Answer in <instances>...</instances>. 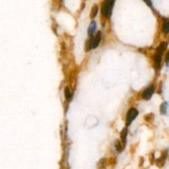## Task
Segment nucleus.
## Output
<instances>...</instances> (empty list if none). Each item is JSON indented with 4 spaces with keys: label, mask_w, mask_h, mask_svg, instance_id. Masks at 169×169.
<instances>
[{
    "label": "nucleus",
    "mask_w": 169,
    "mask_h": 169,
    "mask_svg": "<svg viewBox=\"0 0 169 169\" xmlns=\"http://www.w3.org/2000/svg\"><path fill=\"white\" fill-rule=\"evenodd\" d=\"M114 5V0H106L102 7V13L105 17H110Z\"/></svg>",
    "instance_id": "nucleus-1"
},
{
    "label": "nucleus",
    "mask_w": 169,
    "mask_h": 169,
    "mask_svg": "<svg viewBox=\"0 0 169 169\" xmlns=\"http://www.w3.org/2000/svg\"><path fill=\"white\" fill-rule=\"evenodd\" d=\"M101 39H102V34H101L100 31H98L97 35L87 42V50H90L92 49L97 48L98 45H99V43H100Z\"/></svg>",
    "instance_id": "nucleus-2"
},
{
    "label": "nucleus",
    "mask_w": 169,
    "mask_h": 169,
    "mask_svg": "<svg viewBox=\"0 0 169 169\" xmlns=\"http://www.w3.org/2000/svg\"><path fill=\"white\" fill-rule=\"evenodd\" d=\"M138 110L135 109V108H130V110H128L127 115H126V121H125L126 126H129L131 124V122L135 120V117L138 116Z\"/></svg>",
    "instance_id": "nucleus-3"
},
{
    "label": "nucleus",
    "mask_w": 169,
    "mask_h": 169,
    "mask_svg": "<svg viewBox=\"0 0 169 169\" xmlns=\"http://www.w3.org/2000/svg\"><path fill=\"white\" fill-rule=\"evenodd\" d=\"M153 92H154V87L153 86H149L144 91V93L142 94V97L145 100H148L152 97Z\"/></svg>",
    "instance_id": "nucleus-4"
},
{
    "label": "nucleus",
    "mask_w": 169,
    "mask_h": 169,
    "mask_svg": "<svg viewBox=\"0 0 169 169\" xmlns=\"http://www.w3.org/2000/svg\"><path fill=\"white\" fill-rule=\"evenodd\" d=\"M96 28H97V24L96 22L93 21L90 23L89 27H88V36H93L94 31H96Z\"/></svg>",
    "instance_id": "nucleus-5"
},
{
    "label": "nucleus",
    "mask_w": 169,
    "mask_h": 169,
    "mask_svg": "<svg viewBox=\"0 0 169 169\" xmlns=\"http://www.w3.org/2000/svg\"><path fill=\"white\" fill-rule=\"evenodd\" d=\"M167 45H168L167 42H162V43L159 45V47L157 48V53H158V54H160V55H162V52L166 50V48H167Z\"/></svg>",
    "instance_id": "nucleus-6"
},
{
    "label": "nucleus",
    "mask_w": 169,
    "mask_h": 169,
    "mask_svg": "<svg viewBox=\"0 0 169 169\" xmlns=\"http://www.w3.org/2000/svg\"><path fill=\"white\" fill-rule=\"evenodd\" d=\"M126 137H127V128H125V129L122 130L121 133V141H122V144L124 145L126 143Z\"/></svg>",
    "instance_id": "nucleus-7"
},
{
    "label": "nucleus",
    "mask_w": 169,
    "mask_h": 169,
    "mask_svg": "<svg viewBox=\"0 0 169 169\" xmlns=\"http://www.w3.org/2000/svg\"><path fill=\"white\" fill-rule=\"evenodd\" d=\"M153 60H154V62H155L156 65L159 67V66H160V64H161V61H162V55L157 53V54L154 55V57H153Z\"/></svg>",
    "instance_id": "nucleus-8"
},
{
    "label": "nucleus",
    "mask_w": 169,
    "mask_h": 169,
    "mask_svg": "<svg viewBox=\"0 0 169 169\" xmlns=\"http://www.w3.org/2000/svg\"><path fill=\"white\" fill-rule=\"evenodd\" d=\"M168 102H163L160 107V111H161V114L165 115L167 114V111H168Z\"/></svg>",
    "instance_id": "nucleus-9"
},
{
    "label": "nucleus",
    "mask_w": 169,
    "mask_h": 169,
    "mask_svg": "<svg viewBox=\"0 0 169 169\" xmlns=\"http://www.w3.org/2000/svg\"><path fill=\"white\" fill-rule=\"evenodd\" d=\"M162 31L164 33H169V21H165L162 24Z\"/></svg>",
    "instance_id": "nucleus-10"
},
{
    "label": "nucleus",
    "mask_w": 169,
    "mask_h": 169,
    "mask_svg": "<svg viewBox=\"0 0 169 169\" xmlns=\"http://www.w3.org/2000/svg\"><path fill=\"white\" fill-rule=\"evenodd\" d=\"M97 12H98V7L97 5H94L92 8V11H91V17L94 18L97 15Z\"/></svg>",
    "instance_id": "nucleus-11"
},
{
    "label": "nucleus",
    "mask_w": 169,
    "mask_h": 169,
    "mask_svg": "<svg viewBox=\"0 0 169 169\" xmlns=\"http://www.w3.org/2000/svg\"><path fill=\"white\" fill-rule=\"evenodd\" d=\"M116 150H117L119 153H121V151H122V149H123V145H121V142L120 141L116 142Z\"/></svg>",
    "instance_id": "nucleus-12"
},
{
    "label": "nucleus",
    "mask_w": 169,
    "mask_h": 169,
    "mask_svg": "<svg viewBox=\"0 0 169 169\" xmlns=\"http://www.w3.org/2000/svg\"><path fill=\"white\" fill-rule=\"evenodd\" d=\"M64 94H65V97L67 99H69L70 97H71V92L69 90V87H66L65 90H64Z\"/></svg>",
    "instance_id": "nucleus-13"
},
{
    "label": "nucleus",
    "mask_w": 169,
    "mask_h": 169,
    "mask_svg": "<svg viewBox=\"0 0 169 169\" xmlns=\"http://www.w3.org/2000/svg\"><path fill=\"white\" fill-rule=\"evenodd\" d=\"M144 1L146 3V4H147L148 6L152 7V1H151V0H144Z\"/></svg>",
    "instance_id": "nucleus-14"
},
{
    "label": "nucleus",
    "mask_w": 169,
    "mask_h": 169,
    "mask_svg": "<svg viewBox=\"0 0 169 169\" xmlns=\"http://www.w3.org/2000/svg\"><path fill=\"white\" fill-rule=\"evenodd\" d=\"M165 61L167 64H168L169 63V50L167 52V55H166V57H165Z\"/></svg>",
    "instance_id": "nucleus-15"
}]
</instances>
